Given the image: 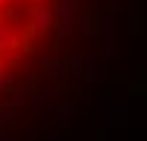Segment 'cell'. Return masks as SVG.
<instances>
[{"instance_id":"cell-1","label":"cell","mask_w":147,"mask_h":141,"mask_svg":"<svg viewBox=\"0 0 147 141\" xmlns=\"http://www.w3.org/2000/svg\"><path fill=\"white\" fill-rule=\"evenodd\" d=\"M56 0H0V94L41 53Z\"/></svg>"}]
</instances>
